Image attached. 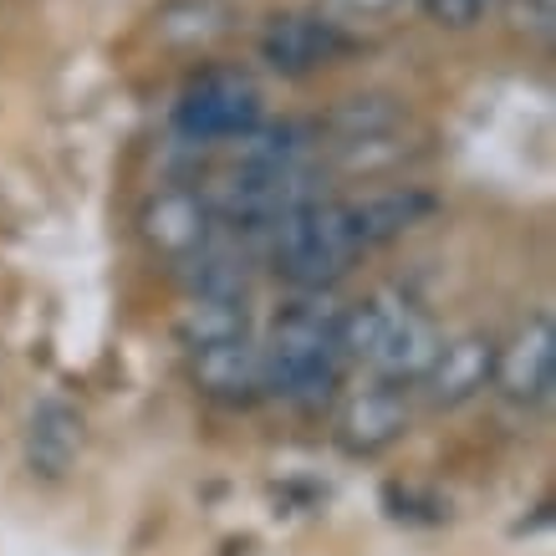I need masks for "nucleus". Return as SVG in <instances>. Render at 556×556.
<instances>
[{"mask_svg":"<svg viewBox=\"0 0 556 556\" xmlns=\"http://www.w3.org/2000/svg\"><path fill=\"white\" fill-rule=\"evenodd\" d=\"M261 245H266L270 266L296 291H327L363 255L353 230H348V210L338 200H312L302 210H291L287 219L270 225Z\"/></svg>","mask_w":556,"mask_h":556,"instance_id":"f257e3e1","label":"nucleus"},{"mask_svg":"<svg viewBox=\"0 0 556 556\" xmlns=\"http://www.w3.org/2000/svg\"><path fill=\"white\" fill-rule=\"evenodd\" d=\"M261 123V92L245 72L210 67L174 102V134L189 143H236Z\"/></svg>","mask_w":556,"mask_h":556,"instance_id":"f03ea898","label":"nucleus"},{"mask_svg":"<svg viewBox=\"0 0 556 556\" xmlns=\"http://www.w3.org/2000/svg\"><path fill=\"white\" fill-rule=\"evenodd\" d=\"M138 236L153 255L164 261H194V255L215 240V210H210V194L189 185L159 189L149 194V204L138 210Z\"/></svg>","mask_w":556,"mask_h":556,"instance_id":"7ed1b4c3","label":"nucleus"},{"mask_svg":"<svg viewBox=\"0 0 556 556\" xmlns=\"http://www.w3.org/2000/svg\"><path fill=\"white\" fill-rule=\"evenodd\" d=\"M510 404L536 408L552 399L556 388V321L552 312H531V317L510 332V342H501L495 353V383Z\"/></svg>","mask_w":556,"mask_h":556,"instance_id":"20e7f679","label":"nucleus"},{"mask_svg":"<svg viewBox=\"0 0 556 556\" xmlns=\"http://www.w3.org/2000/svg\"><path fill=\"white\" fill-rule=\"evenodd\" d=\"M348 47H353V36L342 31V21L321 16V11H291L261 31V62L281 77H306V72L338 62Z\"/></svg>","mask_w":556,"mask_h":556,"instance_id":"39448f33","label":"nucleus"},{"mask_svg":"<svg viewBox=\"0 0 556 556\" xmlns=\"http://www.w3.org/2000/svg\"><path fill=\"white\" fill-rule=\"evenodd\" d=\"M495 353H501V342L490 338V332H459V338L439 342L434 363L419 378L429 404L459 408V404H470V399H480L495 383Z\"/></svg>","mask_w":556,"mask_h":556,"instance_id":"423d86ee","label":"nucleus"},{"mask_svg":"<svg viewBox=\"0 0 556 556\" xmlns=\"http://www.w3.org/2000/svg\"><path fill=\"white\" fill-rule=\"evenodd\" d=\"M404 429H408V388L399 383L357 388L338 414V444L357 459L393 450L404 439Z\"/></svg>","mask_w":556,"mask_h":556,"instance_id":"0eeeda50","label":"nucleus"},{"mask_svg":"<svg viewBox=\"0 0 556 556\" xmlns=\"http://www.w3.org/2000/svg\"><path fill=\"white\" fill-rule=\"evenodd\" d=\"M87 450V419L83 408L67 404V399H36L31 414H26V465L41 480H62V475L83 459Z\"/></svg>","mask_w":556,"mask_h":556,"instance_id":"6e6552de","label":"nucleus"},{"mask_svg":"<svg viewBox=\"0 0 556 556\" xmlns=\"http://www.w3.org/2000/svg\"><path fill=\"white\" fill-rule=\"evenodd\" d=\"M439 327L424 312H414L408 302H393V312H388L383 321V338H378V348H372L368 368L378 383H419L424 372H429V363H434L439 353Z\"/></svg>","mask_w":556,"mask_h":556,"instance_id":"1a4fd4ad","label":"nucleus"},{"mask_svg":"<svg viewBox=\"0 0 556 556\" xmlns=\"http://www.w3.org/2000/svg\"><path fill=\"white\" fill-rule=\"evenodd\" d=\"M348 210V230H353L357 251H378V245H393L404 240L414 225L434 215L439 204L434 194L404 185V189H378V194H363L357 204H342Z\"/></svg>","mask_w":556,"mask_h":556,"instance_id":"9d476101","label":"nucleus"},{"mask_svg":"<svg viewBox=\"0 0 556 556\" xmlns=\"http://www.w3.org/2000/svg\"><path fill=\"white\" fill-rule=\"evenodd\" d=\"M194 383H200V393H210L215 404H255V399L266 393L261 342L240 338V342H225V348L194 353Z\"/></svg>","mask_w":556,"mask_h":556,"instance_id":"9b49d317","label":"nucleus"},{"mask_svg":"<svg viewBox=\"0 0 556 556\" xmlns=\"http://www.w3.org/2000/svg\"><path fill=\"white\" fill-rule=\"evenodd\" d=\"M408 123V108L393 92H353L327 113V138H338L332 149H353V143H378V138H399Z\"/></svg>","mask_w":556,"mask_h":556,"instance_id":"f8f14e48","label":"nucleus"},{"mask_svg":"<svg viewBox=\"0 0 556 556\" xmlns=\"http://www.w3.org/2000/svg\"><path fill=\"white\" fill-rule=\"evenodd\" d=\"M240 338H251V296H189L179 317V342L189 353L225 348Z\"/></svg>","mask_w":556,"mask_h":556,"instance_id":"ddd939ff","label":"nucleus"},{"mask_svg":"<svg viewBox=\"0 0 556 556\" xmlns=\"http://www.w3.org/2000/svg\"><path fill=\"white\" fill-rule=\"evenodd\" d=\"M230 31V5L225 0H164L153 11V36L169 47H210Z\"/></svg>","mask_w":556,"mask_h":556,"instance_id":"4468645a","label":"nucleus"},{"mask_svg":"<svg viewBox=\"0 0 556 556\" xmlns=\"http://www.w3.org/2000/svg\"><path fill=\"white\" fill-rule=\"evenodd\" d=\"M189 266V296H251V270L236 251H219L215 240L204 245Z\"/></svg>","mask_w":556,"mask_h":556,"instance_id":"2eb2a0df","label":"nucleus"},{"mask_svg":"<svg viewBox=\"0 0 556 556\" xmlns=\"http://www.w3.org/2000/svg\"><path fill=\"white\" fill-rule=\"evenodd\" d=\"M501 11H506L510 31L526 36V41H536V47H552L556 36V0H501Z\"/></svg>","mask_w":556,"mask_h":556,"instance_id":"dca6fc26","label":"nucleus"},{"mask_svg":"<svg viewBox=\"0 0 556 556\" xmlns=\"http://www.w3.org/2000/svg\"><path fill=\"white\" fill-rule=\"evenodd\" d=\"M501 0H424V16L439 31H475Z\"/></svg>","mask_w":556,"mask_h":556,"instance_id":"f3484780","label":"nucleus"},{"mask_svg":"<svg viewBox=\"0 0 556 556\" xmlns=\"http://www.w3.org/2000/svg\"><path fill=\"white\" fill-rule=\"evenodd\" d=\"M408 0H327L332 16H348V21H378V16H393L404 11Z\"/></svg>","mask_w":556,"mask_h":556,"instance_id":"a211bd4d","label":"nucleus"}]
</instances>
